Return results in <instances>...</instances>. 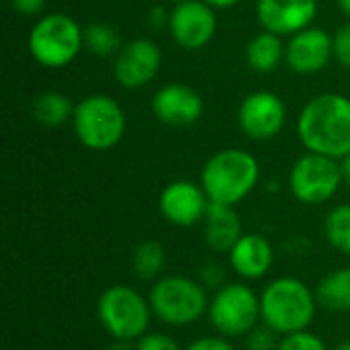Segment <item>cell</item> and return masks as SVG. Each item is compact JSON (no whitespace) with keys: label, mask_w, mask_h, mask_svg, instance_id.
I'll list each match as a JSON object with an SVG mask.
<instances>
[{"label":"cell","mask_w":350,"mask_h":350,"mask_svg":"<svg viewBox=\"0 0 350 350\" xmlns=\"http://www.w3.org/2000/svg\"><path fill=\"white\" fill-rule=\"evenodd\" d=\"M297 135L308 152L342 160L350 154V98L324 92L304 105L297 117Z\"/></svg>","instance_id":"6da1fadb"},{"label":"cell","mask_w":350,"mask_h":350,"mask_svg":"<svg viewBox=\"0 0 350 350\" xmlns=\"http://www.w3.org/2000/svg\"><path fill=\"white\" fill-rule=\"evenodd\" d=\"M318 310L316 291L297 277H279L260 293L262 324L279 336L304 332L312 326Z\"/></svg>","instance_id":"7a4b0ae2"},{"label":"cell","mask_w":350,"mask_h":350,"mask_svg":"<svg viewBox=\"0 0 350 350\" xmlns=\"http://www.w3.org/2000/svg\"><path fill=\"white\" fill-rule=\"evenodd\" d=\"M260 180L258 160L240 148L215 152L201 170V187L211 203L238 205L244 201Z\"/></svg>","instance_id":"3957f363"},{"label":"cell","mask_w":350,"mask_h":350,"mask_svg":"<svg viewBox=\"0 0 350 350\" xmlns=\"http://www.w3.org/2000/svg\"><path fill=\"white\" fill-rule=\"evenodd\" d=\"M148 301L152 314L172 328H187L209 310L205 285L183 275H164L156 279Z\"/></svg>","instance_id":"277c9868"},{"label":"cell","mask_w":350,"mask_h":350,"mask_svg":"<svg viewBox=\"0 0 350 350\" xmlns=\"http://www.w3.org/2000/svg\"><path fill=\"white\" fill-rule=\"evenodd\" d=\"M72 127L76 139L86 150L109 152L123 139L127 119L125 111L113 96L96 92L76 103Z\"/></svg>","instance_id":"5b68a950"},{"label":"cell","mask_w":350,"mask_h":350,"mask_svg":"<svg viewBox=\"0 0 350 350\" xmlns=\"http://www.w3.org/2000/svg\"><path fill=\"white\" fill-rule=\"evenodd\" d=\"M31 57L51 70L70 66L84 47V29L66 12H49L41 16L27 39Z\"/></svg>","instance_id":"8992f818"},{"label":"cell","mask_w":350,"mask_h":350,"mask_svg":"<svg viewBox=\"0 0 350 350\" xmlns=\"http://www.w3.org/2000/svg\"><path fill=\"white\" fill-rule=\"evenodd\" d=\"M96 316L113 340L137 342L152 322L150 301L129 285L107 287L96 301Z\"/></svg>","instance_id":"52a82bcc"},{"label":"cell","mask_w":350,"mask_h":350,"mask_svg":"<svg viewBox=\"0 0 350 350\" xmlns=\"http://www.w3.org/2000/svg\"><path fill=\"white\" fill-rule=\"evenodd\" d=\"M207 318L219 336L246 338L262 322L260 295L246 283H226L209 299Z\"/></svg>","instance_id":"ba28073f"},{"label":"cell","mask_w":350,"mask_h":350,"mask_svg":"<svg viewBox=\"0 0 350 350\" xmlns=\"http://www.w3.org/2000/svg\"><path fill=\"white\" fill-rule=\"evenodd\" d=\"M345 183L340 160L306 152L299 156L289 170V189L291 195L304 205H322L328 203Z\"/></svg>","instance_id":"9c48e42d"},{"label":"cell","mask_w":350,"mask_h":350,"mask_svg":"<svg viewBox=\"0 0 350 350\" xmlns=\"http://www.w3.org/2000/svg\"><path fill=\"white\" fill-rule=\"evenodd\" d=\"M287 121V107L273 90L250 92L238 109V125L242 133L254 142L277 137Z\"/></svg>","instance_id":"30bf717a"},{"label":"cell","mask_w":350,"mask_h":350,"mask_svg":"<svg viewBox=\"0 0 350 350\" xmlns=\"http://www.w3.org/2000/svg\"><path fill=\"white\" fill-rule=\"evenodd\" d=\"M168 31L178 47L187 51L203 49L211 43L217 31L215 8L203 0H187L174 4L170 10Z\"/></svg>","instance_id":"8fae6325"},{"label":"cell","mask_w":350,"mask_h":350,"mask_svg":"<svg viewBox=\"0 0 350 350\" xmlns=\"http://www.w3.org/2000/svg\"><path fill=\"white\" fill-rule=\"evenodd\" d=\"M160 66L162 49L158 47V43L148 37H137L125 43L115 55L113 76L123 88L137 90L156 78Z\"/></svg>","instance_id":"7c38bea8"},{"label":"cell","mask_w":350,"mask_h":350,"mask_svg":"<svg viewBox=\"0 0 350 350\" xmlns=\"http://www.w3.org/2000/svg\"><path fill=\"white\" fill-rule=\"evenodd\" d=\"M209 197L205 189L193 180H172L168 183L158 199L162 217L178 228H191L205 219Z\"/></svg>","instance_id":"4fadbf2b"},{"label":"cell","mask_w":350,"mask_h":350,"mask_svg":"<svg viewBox=\"0 0 350 350\" xmlns=\"http://www.w3.org/2000/svg\"><path fill=\"white\" fill-rule=\"evenodd\" d=\"M318 0H256V18L265 31L291 37L312 27Z\"/></svg>","instance_id":"5bb4252c"},{"label":"cell","mask_w":350,"mask_h":350,"mask_svg":"<svg viewBox=\"0 0 350 350\" xmlns=\"http://www.w3.org/2000/svg\"><path fill=\"white\" fill-rule=\"evenodd\" d=\"M203 98L201 94L180 82L164 84L156 90L152 98V111L156 119L168 127H189L195 125L203 115Z\"/></svg>","instance_id":"9a60e30c"},{"label":"cell","mask_w":350,"mask_h":350,"mask_svg":"<svg viewBox=\"0 0 350 350\" xmlns=\"http://www.w3.org/2000/svg\"><path fill=\"white\" fill-rule=\"evenodd\" d=\"M334 57L332 35L320 27H308L289 37L285 62L295 74H318Z\"/></svg>","instance_id":"2e32d148"},{"label":"cell","mask_w":350,"mask_h":350,"mask_svg":"<svg viewBox=\"0 0 350 350\" xmlns=\"http://www.w3.org/2000/svg\"><path fill=\"white\" fill-rule=\"evenodd\" d=\"M273 260V246L260 234H242V238L230 250V267L244 281L262 279L271 271Z\"/></svg>","instance_id":"e0dca14e"},{"label":"cell","mask_w":350,"mask_h":350,"mask_svg":"<svg viewBox=\"0 0 350 350\" xmlns=\"http://www.w3.org/2000/svg\"><path fill=\"white\" fill-rule=\"evenodd\" d=\"M205 242L213 252L230 254L236 242L242 238V224L234 207L221 203H209L205 213Z\"/></svg>","instance_id":"ac0fdd59"},{"label":"cell","mask_w":350,"mask_h":350,"mask_svg":"<svg viewBox=\"0 0 350 350\" xmlns=\"http://www.w3.org/2000/svg\"><path fill=\"white\" fill-rule=\"evenodd\" d=\"M246 62L248 66L258 72V74H269L275 72L277 66L281 64V59H285V45L281 41L279 35L271 33V31H260L256 33L248 45H246Z\"/></svg>","instance_id":"d6986e66"},{"label":"cell","mask_w":350,"mask_h":350,"mask_svg":"<svg viewBox=\"0 0 350 350\" xmlns=\"http://www.w3.org/2000/svg\"><path fill=\"white\" fill-rule=\"evenodd\" d=\"M316 299L328 312H350V267L334 269L316 285Z\"/></svg>","instance_id":"ffe728a7"},{"label":"cell","mask_w":350,"mask_h":350,"mask_svg":"<svg viewBox=\"0 0 350 350\" xmlns=\"http://www.w3.org/2000/svg\"><path fill=\"white\" fill-rule=\"evenodd\" d=\"M74 107L72 100L55 90H47L41 92L35 100H33V117L39 125L43 127H59L66 121H72L74 117Z\"/></svg>","instance_id":"44dd1931"},{"label":"cell","mask_w":350,"mask_h":350,"mask_svg":"<svg viewBox=\"0 0 350 350\" xmlns=\"http://www.w3.org/2000/svg\"><path fill=\"white\" fill-rule=\"evenodd\" d=\"M131 267L137 279L142 281H154L160 279L164 267H166V250L156 240H144L135 246L131 254Z\"/></svg>","instance_id":"7402d4cb"},{"label":"cell","mask_w":350,"mask_h":350,"mask_svg":"<svg viewBox=\"0 0 350 350\" xmlns=\"http://www.w3.org/2000/svg\"><path fill=\"white\" fill-rule=\"evenodd\" d=\"M84 47L98 57L117 55L123 47L119 41V33L109 23H90L84 27Z\"/></svg>","instance_id":"603a6c76"},{"label":"cell","mask_w":350,"mask_h":350,"mask_svg":"<svg viewBox=\"0 0 350 350\" xmlns=\"http://www.w3.org/2000/svg\"><path fill=\"white\" fill-rule=\"evenodd\" d=\"M324 234L328 244L342 252L350 254V203L334 207L324 221Z\"/></svg>","instance_id":"cb8c5ba5"},{"label":"cell","mask_w":350,"mask_h":350,"mask_svg":"<svg viewBox=\"0 0 350 350\" xmlns=\"http://www.w3.org/2000/svg\"><path fill=\"white\" fill-rule=\"evenodd\" d=\"M277 350H328V347L318 334L304 330V332L283 336Z\"/></svg>","instance_id":"d4e9b609"},{"label":"cell","mask_w":350,"mask_h":350,"mask_svg":"<svg viewBox=\"0 0 350 350\" xmlns=\"http://www.w3.org/2000/svg\"><path fill=\"white\" fill-rule=\"evenodd\" d=\"M279 334L269 328L267 324L256 326L248 336H246V349L248 350H277L279 349Z\"/></svg>","instance_id":"484cf974"},{"label":"cell","mask_w":350,"mask_h":350,"mask_svg":"<svg viewBox=\"0 0 350 350\" xmlns=\"http://www.w3.org/2000/svg\"><path fill=\"white\" fill-rule=\"evenodd\" d=\"M332 47H334V59L342 68L350 70V23L336 29V33L332 35Z\"/></svg>","instance_id":"4316f807"},{"label":"cell","mask_w":350,"mask_h":350,"mask_svg":"<svg viewBox=\"0 0 350 350\" xmlns=\"http://www.w3.org/2000/svg\"><path fill=\"white\" fill-rule=\"evenodd\" d=\"M135 350H185L172 336L162 332H148L135 342Z\"/></svg>","instance_id":"83f0119b"},{"label":"cell","mask_w":350,"mask_h":350,"mask_svg":"<svg viewBox=\"0 0 350 350\" xmlns=\"http://www.w3.org/2000/svg\"><path fill=\"white\" fill-rule=\"evenodd\" d=\"M199 277H201V283H203L205 287H211V289H215V291H217L219 287L226 285V273H224V269H221L217 262H207V265H203Z\"/></svg>","instance_id":"f1b7e54d"},{"label":"cell","mask_w":350,"mask_h":350,"mask_svg":"<svg viewBox=\"0 0 350 350\" xmlns=\"http://www.w3.org/2000/svg\"><path fill=\"white\" fill-rule=\"evenodd\" d=\"M185 350H236L226 336H201L193 340Z\"/></svg>","instance_id":"f546056e"},{"label":"cell","mask_w":350,"mask_h":350,"mask_svg":"<svg viewBox=\"0 0 350 350\" xmlns=\"http://www.w3.org/2000/svg\"><path fill=\"white\" fill-rule=\"evenodd\" d=\"M146 23H148L150 29L160 31V29L168 27V23H170V12H168L162 4H158V6L150 8V12L146 14Z\"/></svg>","instance_id":"4dcf8cb0"},{"label":"cell","mask_w":350,"mask_h":350,"mask_svg":"<svg viewBox=\"0 0 350 350\" xmlns=\"http://www.w3.org/2000/svg\"><path fill=\"white\" fill-rule=\"evenodd\" d=\"M10 4L18 14L25 16H35L45 8V0H10Z\"/></svg>","instance_id":"1f68e13d"},{"label":"cell","mask_w":350,"mask_h":350,"mask_svg":"<svg viewBox=\"0 0 350 350\" xmlns=\"http://www.w3.org/2000/svg\"><path fill=\"white\" fill-rule=\"evenodd\" d=\"M203 2H207L209 6H213L215 10L219 8V10H224V8H232V6H236V4H240L242 0H203Z\"/></svg>","instance_id":"d6a6232c"},{"label":"cell","mask_w":350,"mask_h":350,"mask_svg":"<svg viewBox=\"0 0 350 350\" xmlns=\"http://www.w3.org/2000/svg\"><path fill=\"white\" fill-rule=\"evenodd\" d=\"M340 170H342V178H345V183L350 185V154H347V156L340 160Z\"/></svg>","instance_id":"836d02e7"},{"label":"cell","mask_w":350,"mask_h":350,"mask_svg":"<svg viewBox=\"0 0 350 350\" xmlns=\"http://www.w3.org/2000/svg\"><path fill=\"white\" fill-rule=\"evenodd\" d=\"M107 350H135V347L131 342H125V340H113V345Z\"/></svg>","instance_id":"e575fe53"},{"label":"cell","mask_w":350,"mask_h":350,"mask_svg":"<svg viewBox=\"0 0 350 350\" xmlns=\"http://www.w3.org/2000/svg\"><path fill=\"white\" fill-rule=\"evenodd\" d=\"M338 6L350 16V0H338Z\"/></svg>","instance_id":"d590c367"},{"label":"cell","mask_w":350,"mask_h":350,"mask_svg":"<svg viewBox=\"0 0 350 350\" xmlns=\"http://www.w3.org/2000/svg\"><path fill=\"white\" fill-rule=\"evenodd\" d=\"M332 350H350V340H345V342H340L338 347H334Z\"/></svg>","instance_id":"8d00e7d4"},{"label":"cell","mask_w":350,"mask_h":350,"mask_svg":"<svg viewBox=\"0 0 350 350\" xmlns=\"http://www.w3.org/2000/svg\"><path fill=\"white\" fill-rule=\"evenodd\" d=\"M168 2H172V4H180V2H187V0H168Z\"/></svg>","instance_id":"74e56055"}]
</instances>
